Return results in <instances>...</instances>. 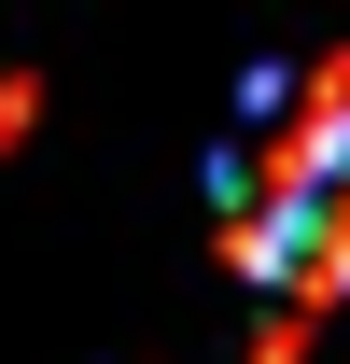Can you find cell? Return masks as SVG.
Instances as JSON below:
<instances>
[{
  "mask_svg": "<svg viewBox=\"0 0 350 364\" xmlns=\"http://www.w3.org/2000/svg\"><path fill=\"white\" fill-rule=\"evenodd\" d=\"M238 112H308V127H336L350 140V43H322V56H295V70H238Z\"/></svg>",
  "mask_w": 350,
  "mask_h": 364,
  "instance_id": "cell-1",
  "label": "cell"
},
{
  "mask_svg": "<svg viewBox=\"0 0 350 364\" xmlns=\"http://www.w3.org/2000/svg\"><path fill=\"white\" fill-rule=\"evenodd\" d=\"M28 127H43V70H0V154H14Z\"/></svg>",
  "mask_w": 350,
  "mask_h": 364,
  "instance_id": "cell-2",
  "label": "cell"
},
{
  "mask_svg": "<svg viewBox=\"0 0 350 364\" xmlns=\"http://www.w3.org/2000/svg\"><path fill=\"white\" fill-rule=\"evenodd\" d=\"M238 364H308V309H280V322H266V336H253Z\"/></svg>",
  "mask_w": 350,
  "mask_h": 364,
  "instance_id": "cell-3",
  "label": "cell"
}]
</instances>
